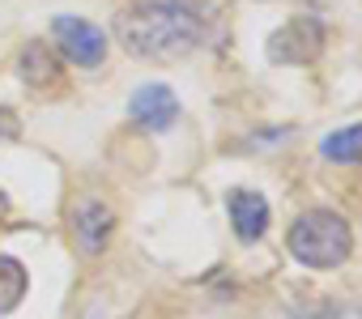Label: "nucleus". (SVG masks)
<instances>
[{
	"label": "nucleus",
	"mask_w": 362,
	"mask_h": 319,
	"mask_svg": "<svg viewBox=\"0 0 362 319\" xmlns=\"http://www.w3.org/2000/svg\"><path fill=\"white\" fill-rule=\"evenodd\" d=\"M115 39L145 60L188 56L209 39V22L188 0H141L115 13Z\"/></svg>",
	"instance_id": "1"
},
{
	"label": "nucleus",
	"mask_w": 362,
	"mask_h": 319,
	"mask_svg": "<svg viewBox=\"0 0 362 319\" xmlns=\"http://www.w3.org/2000/svg\"><path fill=\"white\" fill-rule=\"evenodd\" d=\"M290 255L307 268H337L349 260L354 251V230L341 213H328V209H311L303 217H294L290 234Z\"/></svg>",
	"instance_id": "2"
},
{
	"label": "nucleus",
	"mask_w": 362,
	"mask_h": 319,
	"mask_svg": "<svg viewBox=\"0 0 362 319\" xmlns=\"http://www.w3.org/2000/svg\"><path fill=\"white\" fill-rule=\"evenodd\" d=\"M52 35H56V47L64 52V60H73L77 68H98L107 56V35L86 18H56Z\"/></svg>",
	"instance_id": "3"
},
{
	"label": "nucleus",
	"mask_w": 362,
	"mask_h": 319,
	"mask_svg": "<svg viewBox=\"0 0 362 319\" xmlns=\"http://www.w3.org/2000/svg\"><path fill=\"white\" fill-rule=\"evenodd\" d=\"M324 52V26L315 18H294L277 35H269V60L273 64H307Z\"/></svg>",
	"instance_id": "4"
},
{
	"label": "nucleus",
	"mask_w": 362,
	"mask_h": 319,
	"mask_svg": "<svg viewBox=\"0 0 362 319\" xmlns=\"http://www.w3.org/2000/svg\"><path fill=\"white\" fill-rule=\"evenodd\" d=\"M111 230H115V213L107 209V200L81 196V200L73 205V234H77V243H81L86 255H98V251L107 247Z\"/></svg>",
	"instance_id": "5"
},
{
	"label": "nucleus",
	"mask_w": 362,
	"mask_h": 319,
	"mask_svg": "<svg viewBox=\"0 0 362 319\" xmlns=\"http://www.w3.org/2000/svg\"><path fill=\"white\" fill-rule=\"evenodd\" d=\"M128 115L141 124V128H149V132H166L175 119H179V98H175V90H166V85H141L136 94H132V102H128Z\"/></svg>",
	"instance_id": "6"
},
{
	"label": "nucleus",
	"mask_w": 362,
	"mask_h": 319,
	"mask_svg": "<svg viewBox=\"0 0 362 319\" xmlns=\"http://www.w3.org/2000/svg\"><path fill=\"white\" fill-rule=\"evenodd\" d=\"M226 209H230L235 234H239L243 243H256V239L264 234V226H269V200H264L260 192H252V188H235V192L226 196Z\"/></svg>",
	"instance_id": "7"
},
{
	"label": "nucleus",
	"mask_w": 362,
	"mask_h": 319,
	"mask_svg": "<svg viewBox=\"0 0 362 319\" xmlns=\"http://www.w3.org/2000/svg\"><path fill=\"white\" fill-rule=\"evenodd\" d=\"M22 81L30 85V90H39V94H52V90H60V81H64V73H60V60L43 47V43H30L26 52H22Z\"/></svg>",
	"instance_id": "8"
},
{
	"label": "nucleus",
	"mask_w": 362,
	"mask_h": 319,
	"mask_svg": "<svg viewBox=\"0 0 362 319\" xmlns=\"http://www.w3.org/2000/svg\"><path fill=\"white\" fill-rule=\"evenodd\" d=\"M26 285H30L26 264H22V260H13V255H0V315H9V311H18V306H22Z\"/></svg>",
	"instance_id": "9"
},
{
	"label": "nucleus",
	"mask_w": 362,
	"mask_h": 319,
	"mask_svg": "<svg viewBox=\"0 0 362 319\" xmlns=\"http://www.w3.org/2000/svg\"><path fill=\"white\" fill-rule=\"evenodd\" d=\"M324 157H332V162H362V124H349V128H337L324 136L320 145Z\"/></svg>",
	"instance_id": "10"
},
{
	"label": "nucleus",
	"mask_w": 362,
	"mask_h": 319,
	"mask_svg": "<svg viewBox=\"0 0 362 319\" xmlns=\"http://www.w3.org/2000/svg\"><path fill=\"white\" fill-rule=\"evenodd\" d=\"M13 136H18V115L0 111V140H13Z\"/></svg>",
	"instance_id": "11"
},
{
	"label": "nucleus",
	"mask_w": 362,
	"mask_h": 319,
	"mask_svg": "<svg viewBox=\"0 0 362 319\" xmlns=\"http://www.w3.org/2000/svg\"><path fill=\"white\" fill-rule=\"evenodd\" d=\"M5 213H9V196H5V192H0V217H5Z\"/></svg>",
	"instance_id": "12"
}]
</instances>
